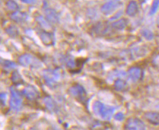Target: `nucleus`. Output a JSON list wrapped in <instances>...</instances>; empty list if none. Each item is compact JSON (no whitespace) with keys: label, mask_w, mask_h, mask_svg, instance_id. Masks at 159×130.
Instances as JSON below:
<instances>
[{"label":"nucleus","mask_w":159,"mask_h":130,"mask_svg":"<svg viewBox=\"0 0 159 130\" xmlns=\"http://www.w3.org/2000/svg\"><path fill=\"white\" fill-rule=\"evenodd\" d=\"M5 32L8 35L13 38L16 37L19 34V31H18V28L14 25H10L7 28H6Z\"/></svg>","instance_id":"20"},{"label":"nucleus","mask_w":159,"mask_h":130,"mask_svg":"<svg viewBox=\"0 0 159 130\" xmlns=\"http://www.w3.org/2000/svg\"><path fill=\"white\" fill-rule=\"evenodd\" d=\"M122 14H123V11H120L119 12H118V13H117V15H114L113 17H111V18H110V20H111V21H112V20H117L118 18H119L120 16L122 15Z\"/></svg>","instance_id":"27"},{"label":"nucleus","mask_w":159,"mask_h":130,"mask_svg":"<svg viewBox=\"0 0 159 130\" xmlns=\"http://www.w3.org/2000/svg\"><path fill=\"white\" fill-rule=\"evenodd\" d=\"M125 12L126 14L130 17L135 16L139 12V6L137 2L135 1L130 2L127 6V8H126Z\"/></svg>","instance_id":"13"},{"label":"nucleus","mask_w":159,"mask_h":130,"mask_svg":"<svg viewBox=\"0 0 159 130\" xmlns=\"http://www.w3.org/2000/svg\"><path fill=\"white\" fill-rule=\"evenodd\" d=\"M128 76L130 80L133 81V82H137L142 78L143 72H142L141 68L137 67H133L128 70Z\"/></svg>","instance_id":"8"},{"label":"nucleus","mask_w":159,"mask_h":130,"mask_svg":"<svg viewBox=\"0 0 159 130\" xmlns=\"http://www.w3.org/2000/svg\"><path fill=\"white\" fill-rule=\"evenodd\" d=\"M22 2L24 3H27V4H34L36 2V1H26V0H23Z\"/></svg>","instance_id":"28"},{"label":"nucleus","mask_w":159,"mask_h":130,"mask_svg":"<svg viewBox=\"0 0 159 130\" xmlns=\"http://www.w3.org/2000/svg\"><path fill=\"white\" fill-rule=\"evenodd\" d=\"M157 24H158V26H159V16L158 17V21H157Z\"/></svg>","instance_id":"29"},{"label":"nucleus","mask_w":159,"mask_h":130,"mask_svg":"<svg viewBox=\"0 0 159 130\" xmlns=\"http://www.w3.org/2000/svg\"><path fill=\"white\" fill-rule=\"evenodd\" d=\"M45 15H46V19L49 23L57 24L59 22L60 18L57 11L52 8H46L44 11Z\"/></svg>","instance_id":"10"},{"label":"nucleus","mask_w":159,"mask_h":130,"mask_svg":"<svg viewBox=\"0 0 159 130\" xmlns=\"http://www.w3.org/2000/svg\"><path fill=\"white\" fill-rule=\"evenodd\" d=\"M0 99H1V102L3 105H5L6 101H7V94L5 93L2 92L0 94Z\"/></svg>","instance_id":"25"},{"label":"nucleus","mask_w":159,"mask_h":130,"mask_svg":"<svg viewBox=\"0 0 159 130\" xmlns=\"http://www.w3.org/2000/svg\"><path fill=\"white\" fill-rule=\"evenodd\" d=\"M27 15L25 13L20 11L14 12L11 15V18L16 23H22L27 19Z\"/></svg>","instance_id":"14"},{"label":"nucleus","mask_w":159,"mask_h":130,"mask_svg":"<svg viewBox=\"0 0 159 130\" xmlns=\"http://www.w3.org/2000/svg\"><path fill=\"white\" fill-rule=\"evenodd\" d=\"M21 94L29 100H35L39 97L40 94L35 87L32 85H28L21 91Z\"/></svg>","instance_id":"7"},{"label":"nucleus","mask_w":159,"mask_h":130,"mask_svg":"<svg viewBox=\"0 0 159 130\" xmlns=\"http://www.w3.org/2000/svg\"><path fill=\"white\" fill-rule=\"evenodd\" d=\"M144 117L149 123L152 125H159V113L158 112H147L144 113Z\"/></svg>","instance_id":"12"},{"label":"nucleus","mask_w":159,"mask_h":130,"mask_svg":"<svg viewBox=\"0 0 159 130\" xmlns=\"http://www.w3.org/2000/svg\"><path fill=\"white\" fill-rule=\"evenodd\" d=\"M6 7H7L8 9L11 10V11H13L16 12V11H18L19 9V6L17 3L15 1H8L6 3Z\"/></svg>","instance_id":"23"},{"label":"nucleus","mask_w":159,"mask_h":130,"mask_svg":"<svg viewBox=\"0 0 159 130\" xmlns=\"http://www.w3.org/2000/svg\"><path fill=\"white\" fill-rule=\"evenodd\" d=\"M11 80L14 85L16 86H19L24 83V80L18 71H14L11 75Z\"/></svg>","instance_id":"17"},{"label":"nucleus","mask_w":159,"mask_h":130,"mask_svg":"<svg viewBox=\"0 0 159 130\" xmlns=\"http://www.w3.org/2000/svg\"><path fill=\"white\" fill-rule=\"evenodd\" d=\"M141 34L144 39L147 40H152L154 38V34L150 29H144L141 31Z\"/></svg>","instance_id":"22"},{"label":"nucleus","mask_w":159,"mask_h":130,"mask_svg":"<svg viewBox=\"0 0 159 130\" xmlns=\"http://www.w3.org/2000/svg\"><path fill=\"white\" fill-rule=\"evenodd\" d=\"M93 112L103 120H110L115 113L116 107L104 105L100 101H95L93 105Z\"/></svg>","instance_id":"1"},{"label":"nucleus","mask_w":159,"mask_h":130,"mask_svg":"<svg viewBox=\"0 0 159 130\" xmlns=\"http://www.w3.org/2000/svg\"><path fill=\"white\" fill-rule=\"evenodd\" d=\"M128 21L126 18H121V19H118L117 21H115L114 23L111 24V27L116 30H123L125 29L126 26H128Z\"/></svg>","instance_id":"15"},{"label":"nucleus","mask_w":159,"mask_h":130,"mask_svg":"<svg viewBox=\"0 0 159 130\" xmlns=\"http://www.w3.org/2000/svg\"><path fill=\"white\" fill-rule=\"evenodd\" d=\"M124 118H125V115L123 113H117V114L115 115V119L117 120V121H123L124 119Z\"/></svg>","instance_id":"26"},{"label":"nucleus","mask_w":159,"mask_h":130,"mask_svg":"<svg viewBox=\"0 0 159 130\" xmlns=\"http://www.w3.org/2000/svg\"><path fill=\"white\" fill-rule=\"evenodd\" d=\"M30 130H35V129H30Z\"/></svg>","instance_id":"30"},{"label":"nucleus","mask_w":159,"mask_h":130,"mask_svg":"<svg viewBox=\"0 0 159 130\" xmlns=\"http://www.w3.org/2000/svg\"><path fill=\"white\" fill-rule=\"evenodd\" d=\"M18 62L19 64L22 65V66L25 67H27L30 66V65L34 64V63L37 62V60L34 56H32V55L29 54H25L21 55V56H19L18 58Z\"/></svg>","instance_id":"9"},{"label":"nucleus","mask_w":159,"mask_h":130,"mask_svg":"<svg viewBox=\"0 0 159 130\" xmlns=\"http://www.w3.org/2000/svg\"><path fill=\"white\" fill-rule=\"evenodd\" d=\"M125 130H146V125L138 118H130L125 122Z\"/></svg>","instance_id":"5"},{"label":"nucleus","mask_w":159,"mask_h":130,"mask_svg":"<svg viewBox=\"0 0 159 130\" xmlns=\"http://www.w3.org/2000/svg\"><path fill=\"white\" fill-rule=\"evenodd\" d=\"M36 21L38 24L41 26V27L45 29H51V24L49 22L47 21V19H45V18L42 15H38L36 17Z\"/></svg>","instance_id":"18"},{"label":"nucleus","mask_w":159,"mask_h":130,"mask_svg":"<svg viewBox=\"0 0 159 130\" xmlns=\"http://www.w3.org/2000/svg\"><path fill=\"white\" fill-rule=\"evenodd\" d=\"M114 86H115L116 91H120L125 90V89L127 88L128 84L125 80H123V79H117V80H115Z\"/></svg>","instance_id":"19"},{"label":"nucleus","mask_w":159,"mask_h":130,"mask_svg":"<svg viewBox=\"0 0 159 130\" xmlns=\"http://www.w3.org/2000/svg\"><path fill=\"white\" fill-rule=\"evenodd\" d=\"M22 96L21 93L14 86L11 87V99H10V106L14 112H18L21 109Z\"/></svg>","instance_id":"4"},{"label":"nucleus","mask_w":159,"mask_h":130,"mask_svg":"<svg viewBox=\"0 0 159 130\" xmlns=\"http://www.w3.org/2000/svg\"><path fill=\"white\" fill-rule=\"evenodd\" d=\"M43 102L47 109L50 111H55L57 110V104L55 101L50 97H46L43 99Z\"/></svg>","instance_id":"16"},{"label":"nucleus","mask_w":159,"mask_h":130,"mask_svg":"<svg viewBox=\"0 0 159 130\" xmlns=\"http://www.w3.org/2000/svg\"><path fill=\"white\" fill-rule=\"evenodd\" d=\"M121 5L122 2L120 1H109L102 5L101 11L104 15H109L113 13Z\"/></svg>","instance_id":"6"},{"label":"nucleus","mask_w":159,"mask_h":130,"mask_svg":"<svg viewBox=\"0 0 159 130\" xmlns=\"http://www.w3.org/2000/svg\"><path fill=\"white\" fill-rule=\"evenodd\" d=\"M158 7H159V0H156V1H154L152 4L151 8H150V12H149V15H154V14L157 12V11H158Z\"/></svg>","instance_id":"24"},{"label":"nucleus","mask_w":159,"mask_h":130,"mask_svg":"<svg viewBox=\"0 0 159 130\" xmlns=\"http://www.w3.org/2000/svg\"><path fill=\"white\" fill-rule=\"evenodd\" d=\"M158 107H159V105H158Z\"/></svg>","instance_id":"31"},{"label":"nucleus","mask_w":159,"mask_h":130,"mask_svg":"<svg viewBox=\"0 0 159 130\" xmlns=\"http://www.w3.org/2000/svg\"><path fill=\"white\" fill-rule=\"evenodd\" d=\"M68 93L73 97H74L76 100L81 103H84L87 102V94L85 89L80 84L76 83L73 85L68 89Z\"/></svg>","instance_id":"3"},{"label":"nucleus","mask_w":159,"mask_h":130,"mask_svg":"<svg viewBox=\"0 0 159 130\" xmlns=\"http://www.w3.org/2000/svg\"><path fill=\"white\" fill-rule=\"evenodd\" d=\"M2 67L7 71H11L17 67V64H16V63L11 62V61H9V60L2 61Z\"/></svg>","instance_id":"21"},{"label":"nucleus","mask_w":159,"mask_h":130,"mask_svg":"<svg viewBox=\"0 0 159 130\" xmlns=\"http://www.w3.org/2000/svg\"><path fill=\"white\" fill-rule=\"evenodd\" d=\"M40 37L46 46H52L54 43V36L51 32H43L40 34Z\"/></svg>","instance_id":"11"},{"label":"nucleus","mask_w":159,"mask_h":130,"mask_svg":"<svg viewBox=\"0 0 159 130\" xmlns=\"http://www.w3.org/2000/svg\"><path fill=\"white\" fill-rule=\"evenodd\" d=\"M43 76L46 85L49 87H54L57 84L62 77V71L60 68L54 70H46L43 72Z\"/></svg>","instance_id":"2"}]
</instances>
